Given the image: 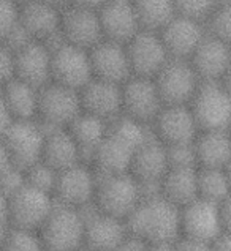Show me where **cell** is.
I'll return each mask as SVG.
<instances>
[{"label": "cell", "mask_w": 231, "mask_h": 251, "mask_svg": "<svg viewBox=\"0 0 231 251\" xmlns=\"http://www.w3.org/2000/svg\"><path fill=\"white\" fill-rule=\"evenodd\" d=\"M125 223L130 234L146 243L173 242L180 235V209L160 195L143 198Z\"/></svg>", "instance_id": "6da1fadb"}, {"label": "cell", "mask_w": 231, "mask_h": 251, "mask_svg": "<svg viewBox=\"0 0 231 251\" xmlns=\"http://www.w3.org/2000/svg\"><path fill=\"white\" fill-rule=\"evenodd\" d=\"M227 231H230V201L214 204L206 199L197 198L180 209L182 237L211 242Z\"/></svg>", "instance_id": "7a4b0ae2"}, {"label": "cell", "mask_w": 231, "mask_h": 251, "mask_svg": "<svg viewBox=\"0 0 231 251\" xmlns=\"http://www.w3.org/2000/svg\"><path fill=\"white\" fill-rule=\"evenodd\" d=\"M141 199V186L130 172L102 177L97 176V188L93 196V205L97 210L127 220Z\"/></svg>", "instance_id": "3957f363"}, {"label": "cell", "mask_w": 231, "mask_h": 251, "mask_svg": "<svg viewBox=\"0 0 231 251\" xmlns=\"http://www.w3.org/2000/svg\"><path fill=\"white\" fill-rule=\"evenodd\" d=\"M189 107L200 131H228L231 100L227 82H201Z\"/></svg>", "instance_id": "277c9868"}, {"label": "cell", "mask_w": 231, "mask_h": 251, "mask_svg": "<svg viewBox=\"0 0 231 251\" xmlns=\"http://www.w3.org/2000/svg\"><path fill=\"white\" fill-rule=\"evenodd\" d=\"M38 234L46 251H76L84 245V217L78 209L54 204Z\"/></svg>", "instance_id": "5b68a950"}, {"label": "cell", "mask_w": 231, "mask_h": 251, "mask_svg": "<svg viewBox=\"0 0 231 251\" xmlns=\"http://www.w3.org/2000/svg\"><path fill=\"white\" fill-rule=\"evenodd\" d=\"M83 111L79 92L49 82L38 92L37 120L45 131L63 130Z\"/></svg>", "instance_id": "8992f818"}, {"label": "cell", "mask_w": 231, "mask_h": 251, "mask_svg": "<svg viewBox=\"0 0 231 251\" xmlns=\"http://www.w3.org/2000/svg\"><path fill=\"white\" fill-rule=\"evenodd\" d=\"M54 198L46 191L24 185L8 196V225L38 232L54 209Z\"/></svg>", "instance_id": "52a82bcc"}, {"label": "cell", "mask_w": 231, "mask_h": 251, "mask_svg": "<svg viewBox=\"0 0 231 251\" xmlns=\"http://www.w3.org/2000/svg\"><path fill=\"white\" fill-rule=\"evenodd\" d=\"M10 161L19 171H26L41 160L45 130L38 120H14L2 136Z\"/></svg>", "instance_id": "ba28073f"}, {"label": "cell", "mask_w": 231, "mask_h": 251, "mask_svg": "<svg viewBox=\"0 0 231 251\" xmlns=\"http://www.w3.org/2000/svg\"><path fill=\"white\" fill-rule=\"evenodd\" d=\"M154 84L163 106H189L201 81L189 60L170 59L154 76Z\"/></svg>", "instance_id": "9c48e42d"}, {"label": "cell", "mask_w": 231, "mask_h": 251, "mask_svg": "<svg viewBox=\"0 0 231 251\" xmlns=\"http://www.w3.org/2000/svg\"><path fill=\"white\" fill-rule=\"evenodd\" d=\"M95 188L97 174L89 164L78 163L75 166L57 172L53 198L56 204L81 210L93 204Z\"/></svg>", "instance_id": "30bf717a"}, {"label": "cell", "mask_w": 231, "mask_h": 251, "mask_svg": "<svg viewBox=\"0 0 231 251\" xmlns=\"http://www.w3.org/2000/svg\"><path fill=\"white\" fill-rule=\"evenodd\" d=\"M92 79L89 51L68 43L51 51V82L79 92Z\"/></svg>", "instance_id": "8fae6325"}, {"label": "cell", "mask_w": 231, "mask_h": 251, "mask_svg": "<svg viewBox=\"0 0 231 251\" xmlns=\"http://www.w3.org/2000/svg\"><path fill=\"white\" fill-rule=\"evenodd\" d=\"M163 107L154 79L130 76L122 84V114L144 125H150Z\"/></svg>", "instance_id": "7c38bea8"}, {"label": "cell", "mask_w": 231, "mask_h": 251, "mask_svg": "<svg viewBox=\"0 0 231 251\" xmlns=\"http://www.w3.org/2000/svg\"><path fill=\"white\" fill-rule=\"evenodd\" d=\"M149 126L163 146L192 144L200 133L189 106H163Z\"/></svg>", "instance_id": "4fadbf2b"}, {"label": "cell", "mask_w": 231, "mask_h": 251, "mask_svg": "<svg viewBox=\"0 0 231 251\" xmlns=\"http://www.w3.org/2000/svg\"><path fill=\"white\" fill-rule=\"evenodd\" d=\"M125 51L132 76L154 79V76L170 60L163 43L155 32L140 30L125 45Z\"/></svg>", "instance_id": "5bb4252c"}, {"label": "cell", "mask_w": 231, "mask_h": 251, "mask_svg": "<svg viewBox=\"0 0 231 251\" xmlns=\"http://www.w3.org/2000/svg\"><path fill=\"white\" fill-rule=\"evenodd\" d=\"M84 217V245L100 251H113L128 235L125 220L111 217L90 204L79 210Z\"/></svg>", "instance_id": "9a60e30c"}, {"label": "cell", "mask_w": 231, "mask_h": 251, "mask_svg": "<svg viewBox=\"0 0 231 251\" xmlns=\"http://www.w3.org/2000/svg\"><path fill=\"white\" fill-rule=\"evenodd\" d=\"M60 33L65 43L84 51H90L103 40L98 13L71 5L60 11Z\"/></svg>", "instance_id": "2e32d148"}, {"label": "cell", "mask_w": 231, "mask_h": 251, "mask_svg": "<svg viewBox=\"0 0 231 251\" xmlns=\"http://www.w3.org/2000/svg\"><path fill=\"white\" fill-rule=\"evenodd\" d=\"M193 71L201 82H227L230 71L228 43L214 37H206L189 59Z\"/></svg>", "instance_id": "e0dca14e"}, {"label": "cell", "mask_w": 231, "mask_h": 251, "mask_svg": "<svg viewBox=\"0 0 231 251\" xmlns=\"http://www.w3.org/2000/svg\"><path fill=\"white\" fill-rule=\"evenodd\" d=\"M170 59L189 60L193 51L206 37L204 24L189 18L176 16L158 32Z\"/></svg>", "instance_id": "ac0fdd59"}, {"label": "cell", "mask_w": 231, "mask_h": 251, "mask_svg": "<svg viewBox=\"0 0 231 251\" xmlns=\"http://www.w3.org/2000/svg\"><path fill=\"white\" fill-rule=\"evenodd\" d=\"M89 60L93 79L122 85L132 76L125 45L120 43L102 40L89 51Z\"/></svg>", "instance_id": "d6986e66"}, {"label": "cell", "mask_w": 231, "mask_h": 251, "mask_svg": "<svg viewBox=\"0 0 231 251\" xmlns=\"http://www.w3.org/2000/svg\"><path fill=\"white\" fill-rule=\"evenodd\" d=\"M97 13L103 40L127 45L141 30L132 0H106Z\"/></svg>", "instance_id": "ffe728a7"}, {"label": "cell", "mask_w": 231, "mask_h": 251, "mask_svg": "<svg viewBox=\"0 0 231 251\" xmlns=\"http://www.w3.org/2000/svg\"><path fill=\"white\" fill-rule=\"evenodd\" d=\"M14 54V79L35 89L51 82V52L41 41H32Z\"/></svg>", "instance_id": "44dd1931"}, {"label": "cell", "mask_w": 231, "mask_h": 251, "mask_svg": "<svg viewBox=\"0 0 231 251\" xmlns=\"http://www.w3.org/2000/svg\"><path fill=\"white\" fill-rule=\"evenodd\" d=\"M84 112L105 122H111L122 114V85L92 79L79 90Z\"/></svg>", "instance_id": "7402d4cb"}, {"label": "cell", "mask_w": 231, "mask_h": 251, "mask_svg": "<svg viewBox=\"0 0 231 251\" xmlns=\"http://www.w3.org/2000/svg\"><path fill=\"white\" fill-rule=\"evenodd\" d=\"M60 11L40 0H23L18 5V23L33 41H45L60 30Z\"/></svg>", "instance_id": "603a6c76"}, {"label": "cell", "mask_w": 231, "mask_h": 251, "mask_svg": "<svg viewBox=\"0 0 231 251\" xmlns=\"http://www.w3.org/2000/svg\"><path fill=\"white\" fill-rule=\"evenodd\" d=\"M168 169L167 147L155 138L146 141L132 155L130 174L140 183H160Z\"/></svg>", "instance_id": "cb8c5ba5"}, {"label": "cell", "mask_w": 231, "mask_h": 251, "mask_svg": "<svg viewBox=\"0 0 231 251\" xmlns=\"http://www.w3.org/2000/svg\"><path fill=\"white\" fill-rule=\"evenodd\" d=\"M132 155V149L106 133V138L89 155L87 164L98 177L127 174L130 172Z\"/></svg>", "instance_id": "d4e9b609"}, {"label": "cell", "mask_w": 231, "mask_h": 251, "mask_svg": "<svg viewBox=\"0 0 231 251\" xmlns=\"http://www.w3.org/2000/svg\"><path fill=\"white\" fill-rule=\"evenodd\" d=\"M197 168L228 169L231 142L228 131H200L193 141Z\"/></svg>", "instance_id": "484cf974"}, {"label": "cell", "mask_w": 231, "mask_h": 251, "mask_svg": "<svg viewBox=\"0 0 231 251\" xmlns=\"http://www.w3.org/2000/svg\"><path fill=\"white\" fill-rule=\"evenodd\" d=\"M40 161L60 172L78 163H83L81 150L65 128L63 130L45 131V142H43Z\"/></svg>", "instance_id": "4316f807"}, {"label": "cell", "mask_w": 231, "mask_h": 251, "mask_svg": "<svg viewBox=\"0 0 231 251\" xmlns=\"http://www.w3.org/2000/svg\"><path fill=\"white\" fill-rule=\"evenodd\" d=\"M160 196L179 209L198 198V168H170L160 180Z\"/></svg>", "instance_id": "83f0119b"}, {"label": "cell", "mask_w": 231, "mask_h": 251, "mask_svg": "<svg viewBox=\"0 0 231 251\" xmlns=\"http://www.w3.org/2000/svg\"><path fill=\"white\" fill-rule=\"evenodd\" d=\"M38 92L40 89H35L14 77L2 85L0 90L13 120H37Z\"/></svg>", "instance_id": "f1b7e54d"}, {"label": "cell", "mask_w": 231, "mask_h": 251, "mask_svg": "<svg viewBox=\"0 0 231 251\" xmlns=\"http://www.w3.org/2000/svg\"><path fill=\"white\" fill-rule=\"evenodd\" d=\"M71 138L75 139L79 150H81V160L87 164L89 155L100 142L106 138L108 133V122L98 119L92 114L81 111L78 117L65 128Z\"/></svg>", "instance_id": "f546056e"}, {"label": "cell", "mask_w": 231, "mask_h": 251, "mask_svg": "<svg viewBox=\"0 0 231 251\" xmlns=\"http://www.w3.org/2000/svg\"><path fill=\"white\" fill-rule=\"evenodd\" d=\"M141 30L158 33L176 16L173 0H132Z\"/></svg>", "instance_id": "4dcf8cb0"}, {"label": "cell", "mask_w": 231, "mask_h": 251, "mask_svg": "<svg viewBox=\"0 0 231 251\" xmlns=\"http://www.w3.org/2000/svg\"><path fill=\"white\" fill-rule=\"evenodd\" d=\"M198 198L214 204H222L225 201H230L228 169L198 168Z\"/></svg>", "instance_id": "1f68e13d"}, {"label": "cell", "mask_w": 231, "mask_h": 251, "mask_svg": "<svg viewBox=\"0 0 231 251\" xmlns=\"http://www.w3.org/2000/svg\"><path fill=\"white\" fill-rule=\"evenodd\" d=\"M0 251H46V248L43 245L38 232L10 226L2 245H0Z\"/></svg>", "instance_id": "d6a6232c"}, {"label": "cell", "mask_w": 231, "mask_h": 251, "mask_svg": "<svg viewBox=\"0 0 231 251\" xmlns=\"http://www.w3.org/2000/svg\"><path fill=\"white\" fill-rule=\"evenodd\" d=\"M177 16L189 18L204 24L211 13L217 8L219 0H173Z\"/></svg>", "instance_id": "836d02e7"}, {"label": "cell", "mask_w": 231, "mask_h": 251, "mask_svg": "<svg viewBox=\"0 0 231 251\" xmlns=\"http://www.w3.org/2000/svg\"><path fill=\"white\" fill-rule=\"evenodd\" d=\"M56 178H57V171L49 168L43 161L35 163L33 166L24 171V180L27 185L33 186V188H38L41 191H46L51 196H53Z\"/></svg>", "instance_id": "e575fe53"}, {"label": "cell", "mask_w": 231, "mask_h": 251, "mask_svg": "<svg viewBox=\"0 0 231 251\" xmlns=\"http://www.w3.org/2000/svg\"><path fill=\"white\" fill-rule=\"evenodd\" d=\"M206 33L220 41H230V28H231V14L230 6H217L206 21Z\"/></svg>", "instance_id": "d590c367"}, {"label": "cell", "mask_w": 231, "mask_h": 251, "mask_svg": "<svg viewBox=\"0 0 231 251\" xmlns=\"http://www.w3.org/2000/svg\"><path fill=\"white\" fill-rule=\"evenodd\" d=\"M18 24V3L10 0H0V43Z\"/></svg>", "instance_id": "8d00e7d4"}, {"label": "cell", "mask_w": 231, "mask_h": 251, "mask_svg": "<svg viewBox=\"0 0 231 251\" xmlns=\"http://www.w3.org/2000/svg\"><path fill=\"white\" fill-rule=\"evenodd\" d=\"M14 77V54L0 43V87Z\"/></svg>", "instance_id": "74e56055"}, {"label": "cell", "mask_w": 231, "mask_h": 251, "mask_svg": "<svg viewBox=\"0 0 231 251\" xmlns=\"http://www.w3.org/2000/svg\"><path fill=\"white\" fill-rule=\"evenodd\" d=\"M211 242H203L190 237H180L176 240V251H211Z\"/></svg>", "instance_id": "f35d334b"}, {"label": "cell", "mask_w": 231, "mask_h": 251, "mask_svg": "<svg viewBox=\"0 0 231 251\" xmlns=\"http://www.w3.org/2000/svg\"><path fill=\"white\" fill-rule=\"evenodd\" d=\"M113 251H147V243L128 232L127 237L122 240Z\"/></svg>", "instance_id": "ab89813d"}, {"label": "cell", "mask_w": 231, "mask_h": 251, "mask_svg": "<svg viewBox=\"0 0 231 251\" xmlns=\"http://www.w3.org/2000/svg\"><path fill=\"white\" fill-rule=\"evenodd\" d=\"M211 251H231V237L230 231L222 232L214 240H211Z\"/></svg>", "instance_id": "60d3db41"}, {"label": "cell", "mask_w": 231, "mask_h": 251, "mask_svg": "<svg viewBox=\"0 0 231 251\" xmlns=\"http://www.w3.org/2000/svg\"><path fill=\"white\" fill-rule=\"evenodd\" d=\"M2 90V89H0ZM13 117H11V114L8 112V109H6V106H5V101H3V98H2V93H0V138L3 136V133L8 130V126L13 124Z\"/></svg>", "instance_id": "b9f144b4"}, {"label": "cell", "mask_w": 231, "mask_h": 251, "mask_svg": "<svg viewBox=\"0 0 231 251\" xmlns=\"http://www.w3.org/2000/svg\"><path fill=\"white\" fill-rule=\"evenodd\" d=\"M106 3V0H68L67 5L78 6V8H86L92 11H98Z\"/></svg>", "instance_id": "7bdbcfd3"}, {"label": "cell", "mask_w": 231, "mask_h": 251, "mask_svg": "<svg viewBox=\"0 0 231 251\" xmlns=\"http://www.w3.org/2000/svg\"><path fill=\"white\" fill-rule=\"evenodd\" d=\"M11 166L13 164L10 161V156H8V153H6V149L2 142V138H0V177H2Z\"/></svg>", "instance_id": "ee69618b"}, {"label": "cell", "mask_w": 231, "mask_h": 251, "mask_svg": "<svg viewBox=\"0 0 231 251\" xmlns=\"http://www.w3.org/2000/svg\"><path fill=\"white\" fill-rule=\"evenodd\" d=\"M147 251H176V240L147 243Z\"/></svg>", "instance_id": "f6af8a7d"}, {"label": "cell", "mask_w": 231, "mask_h": 251, "mask_svg": "<svg viewBox=\"0 0 231 251\" xmlns=\"http://www.w3.org/2000/svg\"><path fill=\"white\" fill-rule=\"evenodd\" d=\"M0 220L8 223V196L0 190Z\"/></svg>", "instance_id": "bcb514c9"}, {"label": "cell", "mask_w": 231, "mask_h": 251, "mask_svg": "<svg viewBox=\"0 0 231 251\" xmlns=\"http://www.w3.org/2000/svg\"><path fill=\"white\" fill-rule=\"evenodd\" d=\"M8 229H10V225L6 223V221H2V220H0V245H2V242H3V239H5L6 232H8Z\"/></svg>", "instance_id": "7dc6e473"}, {"label": "cell", "mask_w": 231, "mask_h": 251, "mask_svg": "<svg viewBox=\"0 0 231 251\" xmlns=\"http://www.w3.org/2000/svg\"><path fill=\"white\" fill-rule=\"evenodd\" d=\"M40 2L53 5V6H56V8H62V6H65L68 3V0H40Z\"/></svg>", "instance_id": "c3c4849f"}, {"label": "cell", "mask_w": 231, "mask_h": 251, "mask_svg": "<svg viewBox=\"0 0 231 251\" xmlns=\"http://www.w3.org/2000/svg\"><path fill=\"white\" fill-rule=\"evenodd\" d=\"M76 251H100V250H95V248H90V247H86V245H83L79 250H76Z\"/></svg>", "instance_id": "681fc988"}, {"label": "cell", "mask_w": 231, "mask_h": 251, "mask_svg": "<svg viewBox=\"0 0 231 251\" xmlns=\"http://www.w3.org/2000/svg\"><path fill=\"white\" fill-rule=\"evenodd\" d=\"M10 2H14V3H18V5H19L21 2H23V0H10Z\"/></svg>", "instance_id": "f907efd6"}]
</instances>
